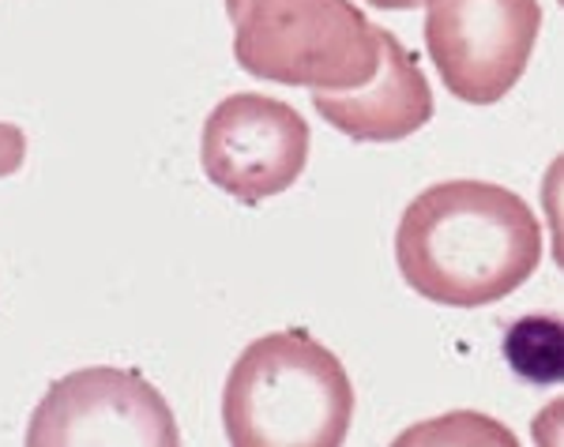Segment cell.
Here are the masks:
<instances>
[{"label": "cell", "instance_id": "6da1fadb", "mask_svg": "<svg viewBox=\"0 0 564 447\" xmlns=\"http://www.w3.org/2000/svg\"><path fill=\"white\" fill-rule=\"evenodd\" d=\"M395 263L406 286L433 305H497L539 271L542 226L512 188L441 181L406 204Z\"/></svg>", "mask_w": 564, "mask_h": 447}, {"label": "cell", "instance_id": "7a4b0ae2", "mask_svg": "<svg viewBox=\"0 0 564 447\" xmlns=\"http://www.w3.org/2000/svg\"><path fill=\"white\" fill-rule=\"evenodd\" d=\"M350 422L347 364L308 331L260 335L226 377L223 425L234 447H339Z\"/></svg>", "mask_w": 564, "mask_h": 447}, {"label": "cell", "instance_id": "3957f363", "mask_svg": "<svg viewBox=\"0 0 564 447\" xmlns=\"http://www.w3.org/2000/svg\"><path fill=\"white\" fill-rule=\"evenodd\" d=\"M234 57L249 76L305 90H354L380 61L377 26L350 0H226Z\"/></svg>", "mask_w": 564, "mask_h": 447}, {"label": "cell", "instance_id": "277c9868", "mask_svg": "<svg viewBox=\"0 0 564 447\" xmlns=\"http://www.w3.org/2000/svg\"><path fill=\"white\" fill-rule=\"evenodd\" d=\"M425 50L444 87L470 106H494L523 79L542 31L539 0H422Z\"/></svg>", "mask_w": 564, "mask_h": 447}, {"label": "cell", "instance_id": "5b68a950", "mask_svg": "<svg viewBox=\"0 0 564 447\" xmlns=\"http://www.w3.org/2000/svg\"><path fill=\"white\" fill-rule=\"evenodd\" d=\"M31 447H177V417L135 369L95 364L53 380L26 425Z\"/></svg>", "mask_w": 564, "mask_h": 447}, {"label": "cell", "instance_id": "8992f818", "mask_svg": "<svg viewBox=\"0 0 564 447\" xmlns=\"http://www.w3.org/2000/svg\"><path fill=\"white\" fill-rule=\"evenodd\" d=\"M308 143L313 135L294 106L241 90L223 98L207 117L199 135V166L218 192L241 204H260L297 185L308 162Z\"/></svg>", "mask_w": 564, "mask_h": 447}, {"label": "cell", "instance_id": "52a82bcc", "mask_svg": "<svg viewBox=\"0 0 564 447\" xmlns=\"http://www.w3.org/2000/svg\"><path fill=\"white\" fill-rule=\"evenodd\" d=\"M313 106L335 132L358 143H399L436 113L422 64L391 31L380 34V61L369 84L354 90H316Z\"/></svg>", "mask_w": 564, "mask_h": 447}, {"label": "cell", "instance_id": "ba28073f", "mask_svg": "<svg viewBox=\"0 0 564 447\" xmlns=\"http://www.w3.org/2000/svg\"><path fill=\"white\" fill-rule=\"evenodd\" d=\"M505 361L527 383L553 388L564 380V324L553 316H523L505 335Z\"/></svg>", "mask_w": 564, "mask_h": 447}, {"label": "cell", "instance_id": "9c48e42d", "mask_svg": "<svg viewBox=\"0 0 564 447\" xmlns=\"http://www.w3.org/2000/svg\"><path fill=\"white\" fill-rule=\"evenodd\" d=\"M26 159V135L20 124L0 121V181L12 177Z\"/></svg>", "mask_w": 564, "mask_h": 447}, {"label": "cell", "instance_id": "30bf717a", "mask_svg": "<svg viewBox=\"0 0 564 447\" xmlns=\"http://www.w3.org/2000/svg\"><path fill=\"white\" fill-rule=\"evenodd\" d=\"M372 8H384V12H406V8H417L422 0H366Z\"/></svg>", "mask_w": 564, "mask_h": 447}]
</instances>
